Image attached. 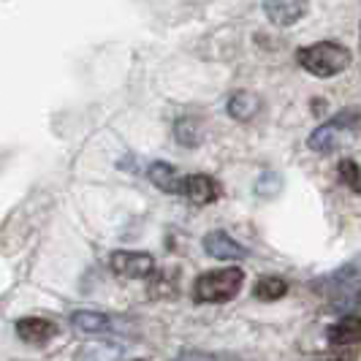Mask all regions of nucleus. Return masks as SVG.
Segmentation results:
<instances>
[{
  "label": "nucleus",
  "mask_w": 361,
  "mask_h": 361,
  "mask_svg": "<svg viewBox=\"0 0 361 361\" xmlns=\"http://www.w3.org/2000/svg\"><path fill=\"white\" fill-rule=\"evenodd\" d=\"M359 38H361V27H359Z\"/></svg>",
  "instance_id": "nucleus-18"
},
{
  "label": "nucleus",
  "mask_w": 361,
  "mask_h": 361,
  "mask_svg": "<svg viewBox=\"0 0 361 361\" xmlns=\"http://www.w3.org/2000/svg\"><path fill=\"white\" fill-rule=\"evenodd\" d=\"M220 182L215 177H209V174H188V177H182L180 180V190H177V196L182 199H188L190 204H196V207H207V204H215L220 199Z\"/></svg>",
  "instance_id": "nucleus-4"
},
{
  "label": "nucleus",
  "mask_w": 361,
  "mask_h": 361,
  "mask_svg": "<svg viewBox=\"0 0 361 361\" xmlns=\"http://www.w3.org/2000/svg\"><path fill=\"white\" fill-rule=\"evenodd\" d=\"M329 343L334 348H353V345L361 343V318L359 315H345L337 324L329 326L326 331Z\"/></svg>",
  "instance_id": "nucleus-8"
},
{
  "label": "nucleus",
  "mask_w": 361,
  "mask_h": 361,
  "mask_svg": "<svg viewBox=\"0 0 361 361\" xmlns=\"http://www.w3.org/2000/svg\"><path fill=\"white\" fill-rule=\"evenodd\" d=\"M331 361H334V359H331Z\"/></svg>",
  "instance_id": "nucleus-19"
},
{
  "label": "nucleus",
  "mask_w": 361,
  "mask_h": 361,
  "mask_svg": "<svg viewBox=\"0 0 361 361\" xmlns=\"http://www.w3.org/2000/svg\"><path fill=\"white\" fill-rule=\"evenodd\" d=\"M359 302H361V290H359Z\"/></svg>",
  "instance_id": "nucleus-17"
},
{
  "label": "nucleus",
  "mask_w": 361,
  "mask_h": 361,
  "mask_svg": "<svg viewBox=\"0 0 361 361\" xmlns=\"http://www.w3.org/2000/svg\"><path fill=\"white\" fill-rule=\"evenodd\" d=\"M174 136H177V142H180L182 147H199L201 145V130H199V126H196V120H190V117L177 120Z\"/></svg>",
  "instance_id": "nucleus-15"
},
{
  "label": "nucleus",
  "mask_w": 361,
  "mask_h": 361,
  "mask_svg": "<svg viewBox=\"0 0 361 361\" xmlns=\"http://www.w3.org/2000/svg\"><path fill=\"white\" fill-rule=\"evenodd\" d=\"M359 126H361V109L348 106L343 111H337L331 120H326L324 126L315 128L307 136V147L312 152H318V155H329V152L337 149L343 133H348V130H353V128Z\"/></svg>",
  "instance_id": "nucleus-3"
},
{
  "label": "nucleus",
  "mask_w": 361,
  "mask_h": 361,
  "mask_svg": "<svg viewBox=\"0 0 361 361\" xmlns=\"http://www.w3.org/2000/svg\"><path fill=\"white\" fill-rule=\"evenodd\" d=\"M337 174H340L343 185H348V190L361 193V166L353 158H343L337 163Z\"/></svg>",
  "instance_id": "nucleus-14"
},
{
  "label": "nucleus",
  "mask_w": 361,
  "mask_h": 361,
  "mask_svg": "<svg viewBox=\"0 0 361 361\" xmlns=\"http://www.w3.org/2000/svg\"><path fill=\"white\" fill-rule=\"evenodd\" d=\"M226 111L236 123H247V120H253L255 114L261 111V98L250 90H236L231 92V98L226 104Z\"/></svg>",
  "instance_id": "nucleus-10"
},
{
  "label": "nucleus",
  "mask_w": 361,
  "mask_h": 361,
  "mask_svg": "<svg viewBox=\"0 0 361 361\" xmlns=\"http://www.w3.org/2000/svg\"><path fill=\"white\" fill-rule=\"evenodd\" d=\"M204 250L217 261H245L247 258V247L239 245L234 236H228L226 231H209L204 236Z\"/></svg>",
  "instance_id": "nucleus-7"
},
{
  "label": "nucleus",
  "mask_w": 361,
  "mask_h": 361,
  "mask_svg": "<svg viewBox=\"0 0 361 361\" xmlns=\"http://www.w3.org/2000/svg\"><path fill=\"white\" fill-rule=\"evenodd\" d=\"M242 286H245V271L239 267H223V269L199 274L193 283V296H196V302L223 305V302H231L242 290Z\"/></svg>",
  "instance_id": "nucleus-2"
},
{
  "label": "nucleus",
  "mask_w": 361,
  "mask_h": 361,
  "mask_svg": "<svg viewBox=\"0 0 361 361\" xmlns=\"http://www.w3.org/2000/svg\"><path fill=\"white\" fill-rule=\"evenodd\" d=\"M147 177H149V182H152L158 190H163V193H177V190H180L182 177L177 174V169H174L171 163L155 161L147 169Z\"/></svg>",
  "instance_id": "nucleus-12"
},
{
  "label": "nucleus",
  "mask_w": 361,
  "mask_h": 361,
  "mask_svg": "<svg viewBox=\"0 0 361 361\" xmlns=\"http://www.w3.org/2000/svg\"><path fill=\"white\" fill-rule=\"evenodd\" d=\"M350 60H353L350 49H345L343 44H337V41H318V44L302 47L296 52V63L307 73L318 76V79H331L337 73L348 71Z\"/></svg>",
  "instance_id": "nucleus-1"
},
{
  "label": "nucleus",
  "mask_w": 361,
  "mask_h": 361,
  "mask_svg": "<svg viewBox=\"0 0 361 361\" xmlns=\"http://www.w3.org/2000/svg\"><path fill=\"white\" fill-rule=\"evenodd\" d=\"M286 293H288V283L283 277H261L253 288V296L258 302H277Z\"/></svg>",
  "instance_id": "nucleus-13"
},
{
  "label": "nucleus",
  "mask_w": 361,
  "mask_h": 361,
  "mask_svg": "<svg viewBox=\"0 0 361 361\" xmlns=\"http://www.w3.org/2000/svg\"><path fill=\"white\" fill-rule=\"evenodd\" d=\"M71 324L82 334H109L111 331V318L95 310H76L71 315Z\"/></svg>",
  "instance_id": "nucleus-11"
},
{
  "label": "nucleus",
  "mask_w": 361,
  "mask_h": 361,
  "mask_svg": "<svg viewBox=\"0 0 361 361\" xmlns=\"http://www.w3.org/2000/svg\"><path fill=\"white\" fill-rule=\"evenodd\" d=\"M310 0H264V14L274 27H290L307 17Z\"/></svg>",
  "instance_id": "nucleus-6"
},
{
  "label": "nucleus",
  "mask_w": 361,
  "mask_h": 361,
  "mask_svg": "<svg viewBox=\"0 0 361 361\" xmlns=\"http://www.w3.org/2000/svg\"><path fill=\"white\" fill-rule=\"evenodd\" d=\"M109 267L117 274H123V277L145 280L155 271V258L149 253H136V250H117L109 258Z\"/></svg>",
  "instance_id": "nucleus-5"
},
{
  "label": "nucleus",
  "mask_w": 361,
  "mask_h": 361,
  "mask_svg": "<svg viewBox=\"0 0 361 361\" xmlns=\"http://www.w3.org/2000/svg\"><path fill=\"white\" fill-rule=\"evenodd\" d=\"M17 334L25 340V343L44 345L57 334V326H54V321H49V318H38V315H33V318H22V321H17Z\"/></svg>",
  "instance_id": "nucleus-9"
},
{
  "label": "nucleus",
  "mask_w": 361,
  "mask_h": 361,
  "mask_svg": "<svg viewBox=\"0 0 361 361\" xmlns=\"http://www.w3.org/2000/svg\"><path fill=\"white\" fill-rule=\"evenodd\" d=\"M177 361H212V359L204 356V353H185V356H180Z\"/></svg>",
  "instance_id": "nucleus-16"
}]
</instances>
